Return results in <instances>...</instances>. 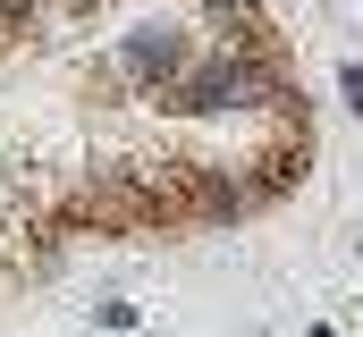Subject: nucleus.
Returning <instances> with one entry per match:
<instances>
[{
  "label": "nucleus",
  "instance_id": "f257e3e1",
  "mask_svg": "<svg viewBox=\"0 0 363 337\" xmlns=\"http://www.w3.org/2000/svg\"><path fill=\"white\" fill-rule=\"evenodd\" d=\"M93 0H0V278L77 236L254 219L304 177L313 110L254 0H127L77 59Z\"/></svg>",
  "mask_w": 363,
  "mask_h": 337
}]
</instances>
